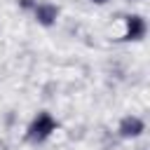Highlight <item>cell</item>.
<instances>
[{
	"label": "cell",
	"mask_w": 150,
	"mask_h": 150,
	"mask_svg": "<svg viewBox=\"0 0 150 150\" xmlns=\"http://www.w3.org/2000/svg\"><path fill=\"white\" fill-rule=\"evenodd\" d=\"M33 12H35V21L42 26H54L59 19V7L52 2H38L33 7Z\"/></svg>",
	"instance_id": "6da1fadb"
},
{
	"label": "cell",
	"mask_w": 150,
	"mask_h": 150,
	"mask_svg": "<svg viewBox=\"0 0 150 150\" xmlns=\"http://www.w3.org/2000/svg\"><path fill=\"white\" fill-rule=\"evenodd\" d=\"M143 129H145L143 120H138V117H134V115H131V117H124V122L120 124V134L127 136V138H136V136H141Z\"/></svg>",
	"instance_id": "7a4b0ae2"
},
{
	"label": "cell",
	"mask_w": 150,
	"mask_h": 150,
	"mask_svg": "<svg viewBox=\"0 0 150 150\" xmlns=\"http://www.w3.org/2000/svg\"><path fill=\"white\" fill-rule=\"evenodd\" d=\"M127 38H134V40H138L143 33H145V23H143V19L141 16H129L127 19Z\"/></svg>",
	"instance_id": "3957f363"
},
{
	"label": "cell",
	"mask_w": 150,
	"mask_h": 150,
	"mask_svg": "<svg viewBox=\"0 0 150 150\" xmlns=\"http://www.w3.org/2000/svg\"><path fill=\"white\" fill-rule=\"evenodd\" d=\"M54 127H56V124H54V120H52L47 112H42V115L35 120V129H38L35 134H38V138H42V136L52 134V131H54Z\"/></svg>",
	"instance_id": "277c9868"
},
{
	"label": "cell",
	"mask_w": 150,
	"mask_h": 150,
	"mask_svg": "<svg viewBox=\"0 0 150 150\" xmlns=\"http://www.w3.org/2000/svg\"><path fill=\"white\" fill-rule=\"evenodd\" d=\"M91 2H96V5H105L108 0H91Z\"/></svg>",
	"instance_id": "5b68a950"
}]
</instances>
